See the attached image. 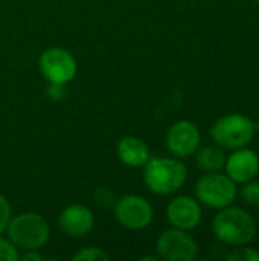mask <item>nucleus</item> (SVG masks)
Instances as JSON below:
<instances>
[{
    "mask_svg": "<svg viewBox=\"0 0 259 261\" xmlns=\"http://www.w3.org/2000/svg\"><path fill=\"white\" fill-rule=\"evenodd\" d=\"M229 261H259V252L255 249L246 248V245L240 246L238 249H234L229 255Z\"/></svg>",
    "mask_w": 259,
    "mask_h": 261,
    "instance_id": "nucleus-17",
    "label": "nucleus"
},
{
    "mask_svg": "<svg viewBox=\"0 0 259 261\" xmlns=\"http://www.w3.org/2000/svg\"><path fill=\"white\" fill-rule=\"evenodd\" d=\"M5 231L15 248L21 251H37L49 240V225L35 213L15 216L9 220Z\"/></svg>",
    "mask_w": 259,
    "mask_h": 261,
    "instance_id": "nucleus-3",
    "label": "nucleus"
},
{
    "mask_svg": "<svg viewBox=\"0 0 259 261\" xmlns=\"http://www.w3.org/2000/svg\"><path fill=\"white\" fill-rule=\"evenodd\" d=\"M38 67L49 83L67 84L76 75V60L63 47H50L44 50L38 60Z\"/></svg>",
    "mask_w": 259,
    "mask_h": 261,
    "instance_id": "nucleus-7",
    "label": "nucleus"
},
{
    "mask_svg": "<svg viewBox=\"0 0 259 261\" xmlns=\"http://www.w3.org/2000/svg\"><path fill=\"white\" fill-rule=\"evenodd\" d=\"M255 122L238 113H231L220 118L211 127V136L221 148L237 150L246 147L255 136Z\"/></svg>",
    "mask_w": 259,
    "mask_h": 261,
    "instance_id": "nucleus-4",
    "label": "nucleus"
},
{
    "mask_svg": "<svg viewBox=\"0 0 259 261\" xmlns=\"http://www.w3.org/2000/svg\"><path fill=\"white\" fill-rule=\"evenodd\" d=\"M20 260L18 249L9 239L0 237V261H17Z\"/></svg>",
    "mask_w": 259,
    "mask_h": 261,
    "instance_id": "nucleus-18",
    "label": "nucleus"
},
{
    "mask_svg": "<svg viewBox=\"0 0 259 261\" xmlns=\"http://www.w3.org/2000/svg\"><path fill=\"white\" fill-rule=\"evenodd\" d=\"M20 260L40 261V260H43V257H41L37 251H26V254H24V255H21V257H20Z\"/></svg>",
    "mask_w": 259,
    "mask_h": 261,
    "instance_id": "nucleus-21",
    "label": "nucleus"
},
{
    "mask_svg": "<svg viewBox=\"0 0 259 261\" xmlns=\"http://www.w3.org/2000/svg\"><path fill=\"white\" fill-rule=\"evenodd\" d=\"M166 147L177 158H188L200 147V132L191 121H177L166 132Z\"/></svg>",
    "mask_w": 259,
    "mask_h": 261,
    "instance_id": "nucleus-9",
    "label": "nucleus"
},
{
    "mask_svg": "<svg viewBox=\"0 0 259 261\" xmlns=\"http://www.w3.org/2000/svg\"><path fill=\"white\" fill-rule=\"evenodd\" d=\"M76 261H107L108 255L101 248H84L73 255Z\"/></svg>",
    "mask_w": 259,
    "mask_h": 261,
    "instance_id": "nucleus-16",
    "label": "nucleus"
},
{
    "mask_svg": "<svg viewBox=\"0 0 259 261\" xmlns=\"http://www.w3.org/2000/svg\"><path fill=\"white\" fill-rule=\"evenodd\" d=\"M166 217L172 228L191 231L197 228L202 222L200 202L189 196H179L169 202L166 208Z\"/></svg>",
    "mask_w": 259,
    "mask_h": 261,
    "instance_id": "nucleus-10",
    "label": "nucleus"
},
{
    "mask_svg": "<svg viewBox=\"0 0 259 261\" xmlns=\"http://www.w3.org/2000/svg\"><path fill=\"white\" fill-rule=\"evenodd\" d=\"M116 151L121 162L131 168L143 167L150 159V150L147 144L136 136H127L121 139Z\"/></svg>",
    "mask_w": 259,
    "mask_h": 261,
    "instance_id": "nucleus-13",
    "label": "nucleus"
},
{
    "mask_svg": "<svg viewBox=\"0 0 259 261\" xmlns=\"http://www.w3.org/2000/svg\"><path fill=\"white\" fill-rule=\"evenodd\" d=\"M47 96L52 99H60L64 96V84H56V83H49L47 86Z\"/></svg>",
    "mask_w": 259,
    "mask_h": 261,
    "instance_id": "nucleus-20",
    "label": "nucleus"
},
{
    "mask_svg": "<svg viewBox=\"0 0 259 261\" xmlns=\"http://www.w3.org/2000/svg\"><path fill=\"white\" fill-rule=\"evenodd\" d=\"M226 154L218 147H205L197 150V165L206 173L220 171L226 164Z\"/></svg>",
    "mask_w": 259,
    "mask_h": 261,
    "instance_id": "nucleus-14",
    "label": "nucleus"
},
{
    "mask_svg": "<svg viewBox=\"0 0 259 261\" xmlns=\"http://www.w3.org/2000/svg\"><path fill=\"white\" fill-rule=\"evenodd\" d=\"M151 205L140 196L128 194L121 197L114 205V217L127 229L140 231L150 226L153 220Z\"/></svg>",
    "mask_w": 259,
    "mask_h": 261,
    "instance_id": "nucleus-8",
    "label": "nucleus"
},
{
    "mask_svg": "<svg viewBox=\"0 0 259 261\" xmlns=\"http://www.w3.org/2000/svg\"><path fill=\"white\" fill-rule=\"evenodd\" d=\"M195 194L200 203L221 210L229 205L237 197V185L227 174L208 173L195 185Z\"/></svg>",
    "mask_w": 259,
    "mask_h": 261,
    "instance_id": "nucleus-5",
    "label": "nucleus"
},
{
    "mask_svg": "<svg viewBox=\"0 0 259 261\" xmlns=\"http://www.w3.org/2000/svg\"><path fill=\"white\" fill-rule=\"evenodd\" d=\"M256 2H258V3H259V0H256Z\"/></svg>",
    "mask_w": 259,
    "mask_h": 261,
    "instance_id": "nucleus-22",
    "label": "nucleus"
},
{
    "mask_svg": "<svg viewBox=\"0 0 259 261\" xmlns=\"http://www.w3.org/2000/svg\"><path fill=\"white\" fill-rule=\"evenodd\" d=\"M95 226V216L90 208L84 205H70L58 216V228L69 237L81 239L87 236Z\"/></svg>",
    "mask_w": 259,
    "mask_h": 261,
    "instance_id": "nucleus-11",
    "label": "nucleus"
},
{
    "mask_svg": "<svg viewBox=\"0 0 259 261\" xmlns=\"http://www.w3.org/2000/svg\"><path fill=\"white\" fill-rule=\"evenodd\" d=\"M9 220H11V206L8 200L0 194V236L2 232H5Z\"/></svg>",
    "mask_w": 259,
    "mask_h": 261,
    "instance_id": "nucleus-19",
    "label": "nucleus"
},
{
    "mask_svg": "<svg viewBox=\"0 0 259 261\" xmlns=\"http://www.w3.org/2000/svg\"><path fill=\"white\" fill-rule=\"evenodd\" d=\"M186 176V167L174 158H154L148 159L143 165V182L157 196H168L179 191Z\"/></svg>",
    "mask_w": 259,
    "mask_h": 261,
    "instance_id": "nucleus-2",
    "label": "nucleus"
},
{
    "mask_svg": "<svg viewBox=\"0 0 259 261\" xmlns=\"http://www.w3.org/2000/svg\"><path fill=\"white\" fill-rule=\"evenodd\" d=\"M212 231L220 242L231 246H243L255 239L256 223L246 210L226 206L214 217Z\"/></svg>",
    "mask_w": 259,
    "mask_h": 261,
    "instance_id": "nucleus-1",
    "label": "nucleus"
},
{
    "mask_svg": "<svg viewBox=\"0 0 259 261\" xmlns=\"http://www.w3.org/2000/svg\"><path fill=\"white\" fill-rule=\"evenodd\" d=\"M224 167L227 176L235 184H244L259 173V158L249 148H237V151L226 159Z\"/></svg>",
    "mask_w": 259,
    "mask_h": 261,
    "instance_id": "nucleus-12",
    "label": "nucleus"
},
{
    "mask_svg": "<svg viewBox=\"0 0 259 261\" xmlns=\"http://www.w3.org/2000/svg\"><path fill=\"white\" fill-rule=\"evenodd\" d=\"M157 254L166 261H192L198 257V245L186 231L172 228L159 236Z\"/></svg>",
    "mask_w": 259,
    "mask_h": 261,
    "instance_id": "nucleus-6",
    "label": "nucleus"
},
{
    "mask_svg": "<svg viewBox=\"0 0 259 261\" xmlns=\"http://www.w3.org/2000/svg\"><path fill=\"white\" fill-rule=\"evenodd\" d=\"M241 199L250 205L259 206V182L258 180H247L244 182V187L241 188Z\"/></svg>",
    "mask_w": 259,
    "mask_h": 261,
    "instance_id": "nucleus-15",
    "label": "nucleus"
}]
</instances>
